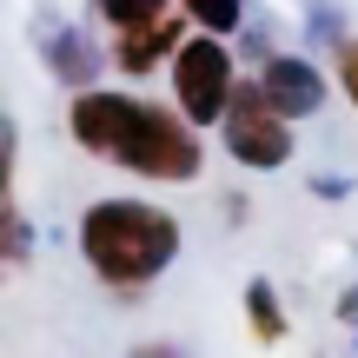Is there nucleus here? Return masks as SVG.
I'll return each mask as SVG.
<instances>
[{"instance_id":"39448f33","label":"nucleus","mask_w":358,"mask_h":358,"mask_svg":"<svg viewBox=\"0 0 358 358\" xmlns=\"http://www.w3.org/2000/svg\"><path fill=\"white\" fill-rule=\"evenodd\" d=\"M259 87H266V100L279 106L285 120H306V113H319V100H325V80H319V66H306V60H266Z\"/></svg>"},{"instance_id":"0eeeda50","label":"nucleus","mask_w":358,"mask_h":358,"mask_svg":"<svg viewBox=\"0 0 358 358\" xmlns=\"http://www.w3.org/2000/svg\"><path fill=\"white\" fill-rule=\"evenodd\" d=\"M245 319H252V338H285V312H279V292H272V285H252V292H245Z\"/></svg>"},{"instance_id":"f03ea898","label":"nucleus","mask_w":358,"mask_h":358,"mask_svg":"<svg viewBox=\"0 0 358 358\" xmlns=\"http://www.w3.org/2000/svg\"><path fill=\"white\" fill-rule=\"evenodd\" d=\"M186 232L166 206L146 199H93L80 213V252H87L93 279L113 285V292H140L179 259Z\"/></svg>"},{"instance_id":"6e6552de","label":"nucleus","mask_w":358,"mask_h":358,"mask_svg":"<svg viewBox=\"0 0 358 358\" xmlns=\"http://www.w3.org/2000/svg\"><path fill=\"white\" fill-rule=\"evenodd\" d=\"M166 7H173V0H93V13H100L106 27H120V34H127V27H146V20H159Z\"/></svg>"},{"instance_id":"9b49d317","label":"nucleus","mask_w":358,"mask_h":358,"mask_svg":"<svg viewBox=\"0 0 358 358\" xmlns=\"http://www.w3.org/2000/svg\"><path fill=\"white\" fill-rule=\"evenodd\" d=\"M338 87H345V100L358 106V40H345V47H338Z\"/></svg>"},{"instance_id":"20e7f679","label":"nucleus","mask_w":358,"mask_h":358,"mask_svg":"<svg viewBox=\"0 0 358 358\" xmlns=\"http://www.w3.org/2000/svg\"><path fill=\"white\" fill-rule=\"evenodd\" d=\"M232 93H239V73H232V53L219 47L213 27L173 53V100H179V113H186L192 127H213V120H226Z\"/></svg>"},{"instance_id":"9d476101","label":"nucleus","mask_w":358,"mask_h":358,"mask_svg":"<svg viewBox=\"0 0 358 358\" xmlns=\"http://www.w3.org/2000/svg\"><path fill=\"white\" fill-rule=\"evenodd\" d=\"M47 60H60V73L73 80V87H93V80H87V47H80V34L47 40Z\"/></svg>"},{"instance_id":"423d86ee","label":"nucleus","mask_w":358,"mask_h":358,"mask_svg":"<svg viewBox=\"0 0 358 358\" xmlns=\"http://www.w3.org/2000/svg\"><path fill=\"white\" fill-rule=\"evenodd\" d=\"M186 40H179V20L173 13H159V20H146V27H127V34L113 40V60H120V73H153L166 53H179Z\"/></svg>"},{"instance_id":"7ed1b4c3","label":"nucleus","mask_w":358,"mask_h":358,"mask_svg":"<svg viewBox=\"0 0 358 358\" xmlns=\"http://www.w3.org/2000/svg\"><path fill=\"white\" fill-rule=\"evenodd\" d=\"M219 133H226V153L239 159V166H252V173H279L285 159H292V120L266 100L259 80H252V87L239 80V93H232Z\"/></svg>"},{"instance_id":"f257e3e1","label":"nucleus","mask_w":358,"mask_h":358,"mask_svg":"<svg viewBox=\"0 0 358 358\" xmlns=\"http://www.w3.org/2000/svg\"><path fill=\"white\" fill-rule=\"evenodd\" d=\"M66 133L87 146L106 166H127L140 179L159 186H186L206 166V146L192 133L186 113H166L153 100H133V93H106V87H73L66 106Z\"/></svg>"},{"instance_id":"1a4fd4ad","label":"nucleus","mask_w":358,"mask_h":358,"mask_svg":"<svg viewBox=\"0 0 358 358\" xmlns=\"http://www.w3.org/2000/svg\"><path fill=\"white\" fill-rule=\"evenodd\" d=\"M179 7H186V20H192V27L232 34V27H239V13H245V0H179Z\"/></svg>"}]
</instances>
